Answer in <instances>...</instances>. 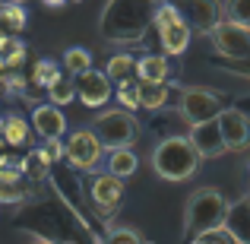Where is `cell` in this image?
<instances>
[{
    "label": "cell",
    "mask_w": 250,
    "mask_h": 244,
    "mask_svg": "<svg viewBox=\"0 0 250 244\" xmlns=\"http://www.w3.org/2000/svg\"><path fill=\"white\" fill-rule=\"evenodd\" d=\"M228 200L212 187H200L187 197V206H184V235L187 238H196V235L215 232L228 222Z\"/></svg>",
    "instance_id": "obj_1"
},
{
    "label": "cell",
    "mask_w": 250,
    "mask_h": 244,
    "mask_svg": "<svg viewBox=\"0 0 250 244\" xmlns=\"http://www.w3.org/2000/svg\"><path fill=\"white\" fill-rule=\"evenodd\" d=\"M200 162H203L200 153L193 149V143L187 136H168L152 153V168L165 181H187V177H193Z\"/></svg>",
    "instance_id": "obj_2"
},
{
    "label": "cell",
    "mask_w": 250,
    "mask_h": 244,
    "mask_svg": "<svg viewBox=\"0 0 250 244\" xmlns=\"http://www.w3.org/2000/svg\"><path fill=\"white\" fill-rule=\"evenodd\" d=\"M92 133L95 140L102 143V149H124V146H133L136 136H140V124L130 111L114 108V111H104V114L95 117L92 124Z\"/></svg>",
    "instance_id": "obj_3"
},
{
    "label": "cell",
    "mask_w": 250,
    "mask_h": 244,
    "mask_svg": "<svg viewBox=\"0 0 250 244\" xmlns=\"http://www.w3.org/2000/svg\"><path fill=\"white\" fill-rule=\"evenodd\" d=\"M152 22H155V29H159V42H162V51H165V54L177 57V54L187 51L193 32H190V22L181 16V10H174V6H159Z\"/></svg>",
    "instance_id": "obj_4"
},
{
    "label": "cell",
    "mask_w": 250,
    "mask_h": 244,
    "mask_svg": "<svg viewBox=\"0 0 250 244\" xmlns=\"http://www.w3.org/2000/svg\"><path fill=\"white\" fill-rule=\"evenodd\" d=\"M209 35H212L219 54L231 57V61H247V57H250V29H247V25H238V22L222 19Z\"/></svg>",
    "instance_id": "obj_5"
},
{
    "label": "cell",
    "mask_w": 250,
    "mask_h": 244,
    "mask_svg": "<svg viewBox=\"0 0 250 244\" xmlns=\"http://www.w3.org/2000/svg\"><path fill=\"white\" fill-rule=\"evenodd\" d=\"M222 111V98L209 89H184L181 95V117L193 127V124L212 121L215 114Z\"/></svg>",
    "instance_id": "obj_6"
},
{
    "label": "cell",
    "mask_w": 250,
    "mask_h": 244,
    "mask_svg": "<svg viewBox=\"0 0 250 244\" xmlns=\"http://www.w3.org/2000/svg\"><path fill=\"white\" fill-rule=\"evenodd\" d=\"M102 143L95 140V133H92L89 127L76 130L73 136H70L67 143H63V159H67L70 165H76V168H95L98 162H102Z\"/></svg>",
    "instance_id": "obj_7"
},
{
    "label": "cell",
    "mask_w": 250,
    "mask_h": 244,
    "mask_svg": "<svg viewBox=\"0 0 250 244\" xmlns=\"http://www.w3.org/2000/svg\"><path fill=\"white\" fill-rule=\"evenodd\" d=\"M215 124H219V133L225 149H247L250 146V117L238 108H225L215 114Z\"/></svg>",
    "instance_id": "obj_8"
},
{
    "label": "cell",
    "mask_w": 250,
    "mask_h": 244,
    "mask_svg": "<svg viewBox=\"0 0 250 244\" xmlns=\"http://www.w3.org/2000/svg\"><path fill=\"white\" fill-rule=\"evenodd\" d=\"M73 89H76V95H80V102L85 108H102L111 98V80L95 67H89L85 73L73 76Z\"/></svg>",
    "instance_id": "obj_9"
},
{
    "label": "cell",
    "mask_w": 250,
    "mask_h": 244,
    "mask_svg": "<svg viewBox=\"0 0 250 244\" xmlns=\"http://www.w3.org/2000/svg\"><path fill=\"white\" fill-rule=\"evenodd\" d=\"M187 140L193 143V149L200 153V159H215V155L225 153V143H222V133H219L215 117H212V121H203V124H193Z\"/></svg>",
    "instance_id": "obj_10"
},
{
    "label": "cell",
    "mask_w": 250,
    "mask_h": 244,
    "mask_svg": "<svg viewBox=\"0 0 250 244\" xmlns=\"http://www.w3.org/2000/svg\"><path fill=\"white\" fill-rule=\"evenodd\" d=\"M32 127L42 140H61L63 130H67V117L57 105H38L32 111Z\"/></svg>",
    "instance_id": "obj_11"
},
{
    "label": "cell",
    "mask_w": 250,
    "mask_h": 244,
    "mask_svg": "<svg viewBox=\"0 0 250 244\" xmlns=\"http://www.w3.org/2000/svg\"><path fill=\"white\" fill-rule=\"evenodd\" d=\"M121 197H124L121 177H114V175H98L95 181H92V200L102 206V213H111V209L121 203Z\"/></svg>",
    "instance_id": "obj_12"
},
{
    "label": "cell",
    "mask_w": 250,
    "mask_h": 244,
    "mask_svg": "<svg viewBox=\"0 0 250 244\" xmlns=\"http://www.w3.org/2000/svg\"><path fill=\"white\" fill-rule=\"evenodd\" d=\"M187 6H190V16H193V25L200 32H212L222 22V3L219 0H187Z\"/></svg>",
    "instance_id": "obj_13"
},
{
    "label": "cell",
    "mask_w": 250,
    "mask_h": 244,
    "mask_svg": "<svg viewBox=\"0 0 250 244\" xmlns=\"http://www.w3.org/2000/svg\"><path fill=\"white\" fill-rule=\"evenodd\" d=\"M171 73V64L165 54H146L136 61V80L140 83H165Z\"/></svg>",
    "instance_id": "obj_14"
},
{
    "label": "cell",
    "mask_w": 250,
    "mask_h": 244,
    "mask_svg": "<svg viewBox=\"0 0 250 244\" xmlns=\"http://www.w3.org/2000/svg\"><path fill=\"white\" fill-rule=\"evenodd\" d=\"M29 197L25 177L19 168H0V203H19Z\"/></svg>",
    "instance_id": "obj_15"
},
{
    "label": "cell",
    "mask_w": 250,
    "mask_h": 244,
    "mask_svg": "<svg viewBox=\"0 0 250 244\" xmlns=\"http://www.w3.org/2000/svg\"><path fill=\"white\" fill-rule=\"evenodd\" d=\"M0 133H3L6 146H29L32 143V130L25 124V117H19V114H6L0 121Z\"/></svg>",
    "instance_id": "obj_16"
},
{
    "label": "cell",
    "mask_w": 250,
    "mask_h": 244,
    "mask_svg": "<svg viewBox=\"0 0 250 244\" xmlns=\"http://www.w3.org/2000/svg\"><path fill=\"white\" fill-rule=\"evenodd\" d=\"M140 168V159H136V153L130 146H124V149H108V175H114V177H130L133 171Z\"/></svg>",
    "instance_id": "obj_17"
},
{
    "label": "cell",
    "mask_w": 250,
    "mask_h": 244,
    "mask_svg": "<svg viewBox=\"0 0 250 244\" xmlns=\"http://www.w3.org/2000/svg\"><path fill=\"white\" fill-rule=\"evenodd\" d=\"M22 57H25V44L16 35H0V67L16 70L22 67Z\"/></svg>",
    "instance_id": "obj_18"
},
{
    "label": "cell",
    "mask_w": 250,
    "mask_h": 244,
    "mask_svg": "<svg viewBox=\"0 0 250 244\" xmlns=\"http://www.w3.org/2000/svg\"><path fill=\"white\" fill-rule=\"evenodd\" d=\"M111 83H124V80H133L136 76V61L130 54H114L108 61V70H104Z\"/></svg>",
    "instance_id": "obj_19"
},
{
    "label": "cell",
    "mask_w": 250,
    "mask_h": 244,
    "mask_svg": "<svg viewBox=\"0 0 250 244\" xmlns=\"http://www.w3.org/2000/svg\"><path fill=\"white\" fill-rule=\"evenodd\" d=\"M168 102V86L165 83H140V108L155 111Z\"/></svg>",
    "instance_id": "obj_20"
},
{
    "label": "cell",
    "mask_w": 250,
    "mask_h": 244,
    "mask_svg": "<svg viewBox=\"0 0 250 244\" xmlns=\"http://www.w3.org/2000/svg\"><path fill=\"white\" fill-rule=\"evenodd\" d=\"M0 25H3L10 35H16V32H22V25H25V10H22V3H13V0H0Z\"/></svg>",
    "instance_id": "obj_21"
},
{
    "label": "cell",
    "mask_w": 250,
    "mask_h": 244,
    "mask_svg": "<svg viewBox=\"0 0 250 244\" xmlns=\"http://www.w3.org/2000/svg\"><path fill=\"white\" fill-rule=\"evenodd\" d=\"M48 98H51V105H70L76 98V89H73V76H57L54 83L48 86Z\"/></svg>",
    "instance_id": "obj_22"
},
{
    "label": "cell",
    "mask_w": 250,
    "mask_h": 244,
    "mask_svg": "<svg viewBox=\"0 0 250 244\" xmlns=\"http://www.w3.org/2000/svg\"><path fill=\"white\" fill-rule=\"evenodd\" d=\"M63 67H67L70 76H80L92 67V54L85 48H67L63 51Z\"/></svg>",
    "instance_id": "obj_23"
},
{
    "label": "cell",
    "mask_w": 250,
    "mask_h": 244,
    "mask_svg": "<svg viewBox=\"0 0 250 244\" xmlns=\"http://www.w3.org/2000/svg\"><path fill=\"white\" fill-rule=\"evenodd\" d=\"M117 105H121L124 111H130V108H140V80H124V83H117Z\"/></svg>",
    "instance_id": "obj_24"
},
{
    "label": "cell",
    "mask_w": 250,
    "mask_h": 244,
    "mask_svg": "<svg viewBox=\"0 0 250 244\" xmlns=\"http://www.w3.org/2000/svg\"><path fill=\"white\" fill-rule=\"evenodd\" d=\"M225 19L228 22H238V25H247L250 29V0H225Z\"/></svg>",
    "instance_id": "obj_25"
},
{
    "label": "cell",
    "mask_w": 250,
    "mask_h": 244,
    "mask_svg": "<svg viewBox=\"0 0 250 244\" xmlns=\"http://www.w3.org/2000/svg\"><path fill=\"white\" fill-rule=\"evenodd\" d=\"M61 76V70H57V64L54 61H38L35 64V70H32V83L35 86H42V89H48L51 83Z\"/></svg>",
    "instance_id": "obj_26"
},
{
    "label": "cell",
    "mask_w": 250,
    "mask_h": 244,
    "mask_svg": "<svg viewBox=\"0 0 250 244\" xmlns=\"http://www.w3.org/2000/svg\"><path fill=\"white\" fill-rule=\"evenodd\" d=\"M42 155H44V162H57L63 155V146H61V140H44V149H42Z\"/></svg>",
    "instance_id": "obj_27"
},
{
    "label": "cell",
    "mask_w": 250,
    "mask_h": 244,
    "mask_svg": "<svg viewBox=\"0 0 250 244\" xmlns=\"http://www.w3.org/2000/svg\"><path fill=\"white\" fill-rule=\"evenodd\" d=\"M3 83H6V89H10V92H22V76L13 73V70H6V73H3Z\"/></svg>",
    "instance_id": "obj_28"
},
{
    "label": "cell",
    "mask_w": 250,
    "mask_h": 244,
    "mask_svg": "<svg viewBox=\"0 0 250 244\" xmlns=\"http://www.w3.org/2000/svg\"><path fill=\"white\" fill-rule=\"evenodd\" d=\"M42 3H44V6H51V10H61L67 0H42Z\"/></svg>",
    "instance_id": "obj_29"
},
{
    "label": "cell",
    "mask_w": 250,
    "mask_h": 244,
    "mask_svg": "<svg viewBox=\"0 0 250 244\" xmlns=\"http://www.w3.org/2000/svg\"><path fill=\"white\" fill-rule=\"evenodd\" d=\"M32 244H51V241H32Z\"/></svg>",
    "instance_id": "obj_30"
},
{
    "label": "cell",
    "mask_w": 250,
    "mask_h": 244,
    "mask_svg": "<svg viewBox=\"0 0 250 244\" xmlns=\"http://www.w3.org/2000/svg\"><path fill=\"white\" fill-rule=\"evenodd\" d=\"M13 3H25V0H13Z\"/></svg>",
    "instance_id": "obj_31"
},
{
    "label": "cell",
    "mask_w": 250,
    "mask_h": 244,
    "mask_svg": "<svg viewBox=\"0 0 250 244\" xmlns=\"http://www.w3.org/2000/svg\"><path fill=\"white\" fill-rule=\"evenodd\" d=\"M73 3H80V0H73Z\"/></svg>",
    "instance_id": "obj_32"
},
{
    "label": "cell",
    "mask_w": 250,
    "mask_h": 244,
    "mask_svg": "<svg viewBox=\"0 0 250 244\" xmlns=\"http://www.w3.org/2000/svg\"><path fill=\"white\" fill-rule=\"evenodd\" d=\"M247 200H250V194H247Z\"/></svg>",
    "instance_id": "obj_33"
}]
</instances>
